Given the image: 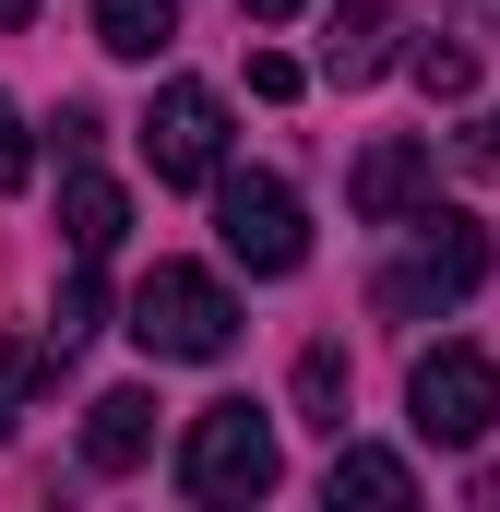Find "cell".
Returning a JSON list of instances; mask_svg holds the SVG:
<instances>
[{
	"instance_id": "1",
	"label": "cell",
	"mask_w": 500,
	"mask_h": 512,
	"mask_svg": "<svg viewBox=\"0 0 500 512\" xmlns=\"http://www.w3.org/2000/svg\"><path fill=\"white\" fill-rule=\"evenodd\" d=\"M405 227H417V251H405V262L370 286V298H381V322H417V310H453V298H477V286H489V227H477V215H441V203H417Z\"/></svg>"
},
{
	"instance_id": "2",
	"label": "cell",
	"mask_w": 500,
	"mask_h": 512,
	"mask_svg": "<svg viewBox=\"0 0 500 512\" xmlns=\"http://www.w3.org/2000/svg\"><path fill=\"white\" fill-rule=\"evenodd\" d=\"M131 346L143 358H227L239 346V298L215 286V274H191V262H155L143 286H131Z\"/></svg>"
},
{
	"instance_id": "3",
	"label": "cell",
	"mask_w": 500,
	"mask_h": 512,
	"mask_svg": "<svg viewBox=\"0 0 500 512\" xmlns=\"http://www.w3.org/2000/svg\"><path fill=\"white\" fill-rule=\"evenodd\" d=\"M274 477H286V453H274V417H262V405L227 393V405L191 417V441H179V489H191V501H262Z\"/></svg>"
},
{
	"instance_id": "4",
	"label": "cell",
	"mask_w": 500,
	"mask_h": 512,
	"mask_svg": "<svg viewBox=\"0 0 500 512\" xmlns=\"http://www.w3.org/2000/svg\"><path fill=\"white\" fill-rule=\"evenodd\" d=\"M405 417H417V441H489V417H500V370L477 358V346H429L417 358V382H405Z\"/></svg>"
},
{
	"instance_id": "5",
	"label": "cell",
	"mask_w": 500,
	"mask_h": 512,
	"mask_svg": "<svg viewBox=\"0 0 500 512\" xmlns=\"http://www.w3.org/2000/svg\"><path fill=\"white\" fill-rule=\"evenodd\" d=\"M215 227H227V262H250V274H298L310 262V215H298L286 179H227L215 167Z\"/></svg>"
},
{
	"instance_id": "6",
	"label": "cell",
	"mask_w": 500,
	"mask_h": 512,
	"mask_svg": "<svg viewBox=\"0 0 500 512\" xmlns=\"http://www.w3.org/2000/svg\"><path fill=\"white\" fill-rule=\"evenodd\" d=\"M143 155H155V179H215L227 167V96L215 84H167L143 108Z\"/></svg>"
},
{
	"instance_id": "7",
	"label": "cell",
	"mask_w": 500,
	"mask_h": 512,
	"mask_svg": "<svg viewBox=\"0 0 500 512\" xmlns=\"http://www.w3.org/2000/svg\"><path fill=\"white\" fill-rule=\"evenodd\" d=\"M429 179H441V167H429V143H370L346 191H358V215H370V227H405V215L429 203Z\"/></svg>"
},
{
	"instance_id": "8",
	"label": "cell",
	"mask_w": 500,
	"mask_h": 512,
	"mask_svg": "<svg viewBox=\"0 0 500 512\" xmlns=\"http://www.w3.org/2000/svg\"><path fill=\"white\" fill-rule=\"evenodd\" d=\"M143 453H155V393H96L84 405V465L96 477H131Z\"/></svg>"
},
{
	"instance_id": "9",
	"label": "cell",
	"mask_w": 500,
	"mask_h": 512,
	"mask_svg": "<svg viewBox=\"0 0 500 512\" xmlns=\"http://www.w3.org/2000/svg\"><path fill=\"white\" fill-rule=\"evenodd\" d=\"M393 60V0H334V36H322V72L334 84H370Z\"/></svg>"
},
{
	"instance_id": "10",
	"label": "cell",
	"mask_w": 500,
	"mask_h": 512,
	"mask_svg": "<svg viewBox=\"0 0 500 512\" xmlns=\"http://www.w3.org/2000/svg\"><path fill=\"white\" fill-rule=\"evenodd\" d=\"M322 489H334V512H346V501L405 512V501H417V465H405V453H370V441H334V477H322Z\"/></svg>"
},
{
	"instance_id": "11",
	"label": "cell",
	"mask_w": 500,
	"mask_h": 512,
	"mask_svg": "<svg viewBox=\"0 0 500 512\" xmlns=\"http://www.w3.org/2000/svg\"><path fill=\"white\" fill-rule=\"evenodd\" d=\"M60 227H72V251H84V262H108V251L131 239V203H120V179H96V167H84V179L60 191Z\"/></svg>"
},
{
	"instance_id": "12",
	"label": "cell",
	"mask_w": 500,
	"mask_h": 512,
	"mask_svg": "<svg viewBox=\"0 0 500 512\" xmlns=\"http://www.w3.org/2000/svg\"><path fill=\"white\" fill-rule=\"evenodd\" d=\"M179 36V0H96V48H120V60H155Z\"/></svg>"
},
{
	"instance_id": "13",
	"label": "cell",
	"mask_w": 500,
	"mask_h": 512,
	"mask_svg": "<svg viewBox=\"0 0 500 512\" xmlns=\"http://www.w3.org/2000/svg\"><path fill=\"white\" fill-rule=\"evenodd\" d=\"M48 370H60V346H48V334H0V429H24V405H36Z\"/></svg>"
},
{
	"instance_id": "14",
	"label": "cell",
	"mask_w": 500,
	"mask_h": 512,
	"mask_svg": "<svg viewBox=\"0 0 500 512\" xmlns=\"http://www.w3.org/2000/svg\"><path fill=\"white\" fill-rule=\"evenodd\" d=\"M96 322H108V286H96V262L72 251V274H60V310H48V346H60V358H72V346H84V334H96Z\"/></svg>"
},
{
	"instance_id": "15",
	"label": "cell",
	"mask_w": 500,
	"mask_h": 512,
	"mask_svg": "<svg viewBox=\"0 0 500 512\" xmlns=\"http://www.w3.org/2000/svg\"><path fill=\"white\" fill-rule=\"evenodd\" d=\"M298 417L346 441V346H310V358H298Z\"/></svg>"
},
{
	"instance_id": "16",
	"label": "cell",
	"mask_w": 500,
	"mask_h": 512,
	"mask_svg": "<svg viewBox=\"0 0 500 512\" xmlns=\"http://www.w3.org/2000/svg\"><path fill=\"white\" fill-rule=\"evenodd\" d=\"M405 72H417V96H441V108L477 96V48H441V36H429V48H405Z\"/></svg>"
},
{
	"instance_id": "17",
	"label": "cell",
	"mask_w": 500,
	"mask_h": 512,
	"mask_svg": "<svg viewBox=\"0 0 500 512\" xmlns=\"http://www.w3.org/2000/svg\"><path fill=\"white\" fill-rule=\"evenodd\" d=\"M24 167H36V143H24V108L0 96V191H24Z\"/></svg>"
},
{
	"instance_id": "18",
	"label": "cell",
	"mask_w": 500,
	"mask_h": 512,
	"mask_svg": "<svg viewBox=\"0 0 500 512\" xmlns=\"http://www.w3.org/2000/svg\"><path fill=\"white\" fill-rule=\"evenodd\" d=\"M477 167H500V108H489V120H477Z\"/></svg>"
},
{
	"instance_id": "19",
	"label": "cell",
	"mask_w": 500,
	"mask_h": 512,
	"mask_svg": "<svg viewBox=\"0 0 500 512\" xmlns=\"http://www.w3.org/2000/svg\"><path fill=\"white\" fill-rule=\"evenodd\" d=\"M286 12H298V0H250V24H286Z\"/></svg>"
},
{
	"instance_id": "20",
	"label": "cell",
	"mask_w": 500,
	"mask_h": 512,
	"mask_svg": "<svg viewBox=\"0 0 500 512\" xmlns=\"http://www.w3.org/2000/svg\"><path fill=\"white\" fill-rule=\"evenodd\" d=\"M0 24H36V0H0Z\"/></svg>"
},
{
	"instance_id": "21",
	"label": "cell",
	"mask_w": 500,
	"mask_h": 512,
	"mask_svg": "<svg viewBox=\"0 0 500 512\" xmlns=\"http://www.w3.org/2000/svg\"><path fill=\"white\" fill-rule=\"evenodd\" d=\"M465 12H477V24H489V36H500V0H465Z\"/></svg>"
}]
</instances>
